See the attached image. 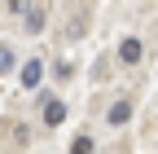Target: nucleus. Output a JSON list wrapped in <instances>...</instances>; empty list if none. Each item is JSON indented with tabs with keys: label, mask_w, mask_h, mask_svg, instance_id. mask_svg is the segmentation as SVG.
Masks as SVG:
<instances>
[{
	"label": "nucleus",
	"mask_w": 158,
	"mask_h": 154,
	"mask_svg": "<svg viewBox=\"0 0 158 154\" xmlns=\"http://www.w3.org/2000/svg\"><path fill=\"white\" fill-rule=\"evenodd\" d=\"M141 57H145V44L136 40V35H127V40L118 44V62H127V66H136V62H141Z\"/></svg>",
	"instance_id": "f257e3e1"
},
{
	"label": "nucleus",
	"mask_w": 158,
	"mask_h": 154,
	"mask_svg": "<svg viewBox=\"0 0 158 154\" xmlns=\"http://www.w3.org/2000/svg\"><path fill=\"white\" fill-rule=\"evenodd\" d=\"M40 79H44V62H40V57L22 62V88H40Z\"/></svg>",
	"instance_id": "f03ea898"
},
{
	"label": "nucleus",
	"mask_w": 158,
	"mask_h": 154,
	"mask_svg": "<svg viewBox=\"0 0 158 154\" xmlns=\"http://www.w3.org/2000/svg\"><path fill=\"white\" fill-rule=\"evenodd\" d=\"M44 22H48L44 5H31V9H27V35H40V31H44Z\"/></svg>",
	"instance_id": "7ed1b4c3"
},
{
	"label": "nucleus",
	"mask_w": 158,
	"mask_h": 154,
	"mask_svg": "<svg viewBox=\"0 0 158 154\" xmlns=\"http://www.w3.org/2000/svg\"><path fill=\"white\" fill-rule=\"evenodd\" d=\"M62 119H66V101H62V97H48V106H44V123L57 128Z\"/></svg>",
	"instance_id": "20e7f679"
},
{
	"label": "nucleus",
	"mask_w": 158,
	"mask_h": 154,
	"mask_svg": "<svg viewBox=\"0 0 158 154\" xmlns=\"http://www.w3.org/2000/svg\"><path fill=\"white\" fill-rule=\"evenodd\" d=\"M106 119H110L114 128H123V123L132 119V101H114V106H110V114H106Z\"/></svg>",
	"instance_id": "39448f33"
},
{
	"label": "nucleus",
	"mask_w": 158,
	"mask_h": 154,
	"mask_svg": "<svg viewBox=\"0 0 158 154\" xmlns=\"http://www.w3.org/2000/svg\"><path fill=\"white\" fill-rule=\"evenodd\" d=\"M5 71H13V49L0 44V75H5Z\"/></svg>",
	"instance_id": "423d86ee"
},
{
	"label": "nucleus",
	"mask_w": 158,
	"mask_h": 154,
	"mask_svg": "<svg viewBox=\"0 0 158 154\" xmlns=\"http://www.w3.org/2000/svg\"><path fill=\"white\" fill-rule=\"evenodd\" d=\"M70 154H92V137H75V145H70Z\"/></svg>",
	"instance_id": "0eeeda50"
},
{
	"label": "nucleus",
	"mask_w": 158,
	"mask_h": 154,
	"mask_svg": "<svg viewBox=\"0 0 158 154\" xmlns=\"http://www.w3.org/2000/svg\"><path fill=\"white\" fill-rule=\"evenodd\" d=\"M9 9H13V13H27V9H31V0H9Z\"/></svg>",
	"instance_id": "6e6552de"
}]
</instances>
